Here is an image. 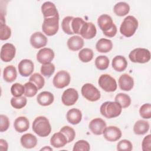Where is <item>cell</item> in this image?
<instances>
[{"mask_svg": "<svg viewBox=\"0 0 151 151\" xmlns=\"http://www.w3.org/2000/svg\"><path fill=\"white\" fill-rule=\"evenodd\" d=\"M104 137L109 142H116L122 137L120 129L113 126L106 127L103 133Z\"/></svg>", "mask_w": 151, "mask_h": 151, "instance_id": "12", "label": "cell"}, {"mask_svg": "<svg viewBox=\"0 0 151 151\" xmlns=\"http://www.w3.org/2000/svg\"><path fill=\"white\" fill-rule=\"evenodd\" d=\"M11 93L14 97L22 96L25 93L24 86L20 83H14L11 87Z\"/></svg>", "mask_w": 151, "mask_h": 151, "instance_id": "41", "label": "cell"}, {"mask_svg": "<svg viewBox=\"0 0 151 151\" xmlns=\"http://www.w3.org/2000/svg\"><path fill=\"white\" fill-rule=\"evenodd\" d=\"M54 100V95L49 91H44L39 93L37 97L38 103L42 106H47L51 104Z\"/></svg>", "mask_w": 151, "mask_h": 151, "instance_id": "21", "label": "cell"}, {"mask_svg": "<svg viewBox=\"0 0 151 151\" xmlns=\"http://www.w3.org/2000/svg\"><path fill=\"white\" fill-rule=\"evenodd\" d=\"M115 101L117 102L122 108H127L131 104L130 96L125 93H118L115 97Z\"/></svg>", "mask_w": 151, "mask_h": 151, "instance_id": "31", "label": "cell"}, {"mask_svg": "<svg viewBox=\"0 0 151 151\" xmlns=\"http://www.w3.org/2000/svg\"><path fill=\"white\" fill-rule=\"evenodd\" d=\"M85 22L80 17H73L71 21V29L74 34H80L81 28Z\"/></svg>", "mask_w": 151, "mask_h": 151, "instance_id": "38", "label": "cell"}, {"mask_svg": "<svg viewBox=\"0 0 151 151\" xmlns=\"http://www.w3.org/2000/svg\"><path fill=\"white\" fill-rule=\"evenodd\" d=\"M119 86L124 91H130L134 86L133 78L127 74H122L119 78Z\"/></svg>", "mask_w": 151, "mask_h": 151, "instance_id": "19", "label": "cell"}, {"mask_svg": "<svg viewBox=\"0 0 151 151\" xmlns=\"http://www.w3.org/2000/svg\"><path fill=\"white\" fill-rule=\"evenodd\" d=\"M52 150V149L51 148L49 147H45L42 148V149H41V150Z\"/></svg>", "mask_w": 151, "mask_h": 151, "instance_id": "49", "label": "cell"}, {"mask_svg": "<svg viewBox=\"0 0 151 151\" xmlns=\"http://www.w3.org/2000/svg\"><path fill=\"white\" fill-rule=\"evenodd\" d=\"M14 127L18 132L22 133L26 132L29 127V120L26 117L19 116L15 120Z\"/></svg>", "mask_w": 151, "mask_h": 151, "instance_id": "24", "label": "cell"}, {"mask_svg": "<svg viewBox=\"0 0 151 151\" xmlns=\"http://www.w3.org/2000/svg\"><path fill=\"white\" fill-rule=\"evenodd\" d=\"M70 80L71 77L70 74L65 70H61L57 72L54 76L52 83L56 88H63L70 84Z\"/></svg>", "mask_w": 151, "mask_h": 151, "instance_id": "9", "label": "cell"}, {"mask_svg": "<svg viewBox=\"0 0 151 151\" xmlns=\"http://www.w3.org/2000/svg\"><path fill=\"white\" fill-rule=\"evenodd\" d=\"M97 24L103 34L108 37H113L117 33V27L111 17L107 14H102L98 18Z\"/></svg>", "mask_w": 151, "mask_h": 151, "instance_id": "1", "label": "cell"}, {"mask_svg": "<svg viewBox=\"0 0 151 151\" xmlns=\"http://www.w3.org/2000/svg\"><path fill=\"white\" fill-rule=\"evenodd\" d=\"M24 87H25L24 94L26 97H32L34 96L37 94L38 90L37 87L34 84H33L30 81L24 84Z\"/></svg>", "mask_w": 151, "mask_h": 151, "instance_id": "40", "label": "cell"}, {"mask_svg": "<svg viewBox=\"0 0 151 151\" xmlns=\"http://www.w3.org/2000/svg\"><path fill=\"white\" fill-rule=\"evenodd\" d=\"M66 118L70 123L74 125L77 124L81 122L82 119L81 111L78 109H71L67 111Z\"/></svg>", "mask_w": 151, "mask_h": 151, "instance_id": "22", "label": "cell"}, {"mask_svg": "<svg viewBox=\"0 0 151 151\" xmlns=\"http://www.w3.org/2000/svg\"><path fill=\"white\" fill-rule=\"evenodd\" d=\"M78 99V93L77 91L73 88H69L65 90L61 97L62 103L67 106H70L74 104Z\"/></svg>", "mask_w": 151, "mask_h": 151, "instance_id": "10", "label": "cell"}, {"mask_svg": "<svg viewBox=\"0 0 151 151\" xmlns=\"http://www.w3.org/2000/svg\"><path fill=\"white\" fill-rule=\"evenodd\" d=\"M90 149V144L86 140H80L76 142L74 145L73 150V151H88Z\"/></svg>", "mask_w": 151, "mask_h": 151, "instance_id": "42", "label": "cell"}, {"mask_svg": "<svg viewBox=\"0 0 151 151\" xmlns=\"http://www.w3.org/2000/svg\"><path fill=\"white\" fill-rule=\"evenodd\" d=\"M137 27V19L132 15H128L123 19L120 27V32L124 36L130 37L134 35Z\"/></svg>", "mask_w": 151, "mask_h": 151, "instance_id": "4", "label": "cell"}, {"mask_svg": "<svg viewBox=\"0 0 151 151\" xmlns=\"http://www.w3.org/2000/svg\"><path fill=\"white\" fill-rule=\"evenodd\" d=\"M41 73L42 76L49 78L50 77L55 71V66L51 63H47L42 64L41 67Z\"/></svg>", "mask_w": 151, "mask_h": 151, "instance_id": "39", "label": "cell"}, {"mask_svg": "<svg viewBox=\"0 0 151 151\" xmlns=\"http://www.w3.org/2000/svg\"><path fill=\"white\" fill-rule=\"evenodd\" d=\"M67 143V138L61 132L54 133L50 139V144L55 148L64 147Z\"/></svg>", "mask_w": 151, "mask_h": 151, "instance_id": "23", "label": "cell"}, {"mask_svg": "<svg viewBox=\"0 0 151 151\" xmlns=\"http://www.w3.org/2000/svg\"><path fill=\"white\" fill-rule=\"evenodd\" d=\"M17 70L14 65H8L4 68L3 71V78L5 81L11 83L17 78Z\"/></svg>", "mask_w": 151, "mask_h": 151, "instance_id": "29", "label": "cell"}, {"mask_svg": "<svg viewBox=\"0 0 151 151\" xmlns=\"http://www.w3.org/2000/svg\"><path fill=\"white\" fill-rule=\"evenodd\" d=\"M0 120V132H3L7 130L9 126V120L8 117L5 115L1 114Z\"/></svg>", "mask_w": 151, "mask_h": 151, "instance_id": "46", "label": "cell"}, {"mask_svg": "<svg viewBox=\"0 0 151 151\" xmlns=\"http://www.w3.org/2000/svg\"><path fill=\"white\" fill-rule=\"evenodd\" d=\"M96 50L99 52L106 53L111 51L113 48V43L110 40L101 38L97 41L96 44Z\"/></svg>", "mask_w": 151, "mask_h": 151, "instance_id": "27", "label": "cell"}, {"mask_svg": "<svg viewBox=\"0 0 151 151\" xmlns=\"http://www.w3.org/2000/svg\"><path fill=\"white\" fill-rule=\"evenodd\" d=\"M29 81L34 84L38 90L42 88L45 84L44 78L38 73H35L32 74L29 78Z\"/></svg>", "mask_w": 151, "mask_h": 151, "instance_id": "35", "label": "cell"}, {"mask_svg": "<svg viewBox=\"0 0 151 151\" xmlns=\"http://www.w3.org/2000/svg\"><path fill=\"white\" fill-rule=\"evenodd\" d=\"M54 58V52L52 49L49 48H43L37 54V60L42 64L51 63Z\"/></svg>", "mask_w": 151, "mask_h": 151, "instance_id": "13", "label": "cell"}, {"mask_svg": "<svg viewBox=\"0 0 151 151\" xmlns=\"http://www.w3.org/2000/svg\"><path fill=\"white\" fill-rule=\"evenodd\" d=\"M94 53L91 49L85 48L80 50L78 52V58L83 63H88L93 58Z\"/></svg>", "mask_w": 151, "mask_h": 151, "instance_id": "32", "label": "cell"}, {"mask_svg": "<svg viewBox=\"0 0 151 151\" xmlns=\"http://www.w3.org/2000/svg\"><path fill=\"white\" fill-rule=\"evenodd\" d=\"M67 138V142L70 143L76 137V132L71 127L68 126H63L61 129L60 131Z\"/></svg>", "mask_w": 151, "mask_h": 151, "instance_id": "37", "label": "cell"}, {"mask_svg": "<svg viewBox=\"0 0 151 151\" xmlns=\"http://www.w3.org/2000/svg\"><path fill=\"white\" fill-rule=\"evenodd\" d=\"M30 43L35 48H41L47 44V38L41 32L33 33L30 37Z\"/></svg>", "mask_w": 151, "mask_h": 151, "instance_id": "17", "label": "cell"}, {"mask_svg": "<svg viewBox=\"0 0 151 151\" xmlns=\"http://www.w3.org/2000/svg\"><path fill=\"white\" fill-rule=\"evenodd\" d=\"M32 130L40 137L48 136L51 132V126L48 119L44 116L37 117L32 123Z\"/></svg>", "mask_w": 151, "mask_h": 151, "instance_id": "2", "label": "cell"}, {"mask_svg": "<svg viewBox=\"0 0 151 151\" xmlns=\"http://www.w3.org/2000/svg\"><path fill=\"white\" fill-rule=\"evenodd\" d=\"M19 73L22 77H28L34 71V63L31 60H22L18 64Z\"/></svg>", "mask_w": 151, "mask_h": 151, "instance_id": "16", "label": "cell"}, {"mask_svg": "<svg viewBox=\"0 0 151 151\" xmlns=\"http://www.w3.org/2000/svg\"><path fill=\"white\" fill-rule=\"evenodd\" d=\"M97 33V29L95 25L91 22H86L83 25L80 34L81 36L87 40L94 38Z\"/></svg>", "mask_w": 151, "mask_h": 151, "instance_id": "15", "label": "cell"}, {"mask_svg": "<svg viewBox=\"0 0 151 151\" xmlns=\"http://www.w3.org/2000/svg\"><path fill=\"white\" fill-rule=\"evenodd\" d=\"M133 149V145L130 141L123 139L119 142L117 145V150L119 151H131Z\"/></svg>", "mask_w": 151, "mask_h": 151, "instance_id": "44", "label": "cell"}, {"mask_svg": "<svg viewBox=\"0 0 151 151\" xmlns=\"http://www.w3.org/2000/svg\"><path fill=\"white\" fill-rule=\"evenodd\" d=\"M81 94L90 101H96L100 99V91L92 84L86 83L81 87Z\"/></svg>", "mask_w": 151, "mask_h": 151, "instance_id": "7", "label": "cell"}, {"mask_svg": "<svg viewBox=\"0 0 151 151\" xmlns=\"http://www.w3.org/2000/svg\"><path fill=\"white\" fill-rule=\"evenodd\" d=\"M113 11L116 15L123 17L129 12L130 6L129 4L125 2H119L114 5Z\"/></svg>", "mask_w": 151, "mask_h": 151, "instance_id": "30", "label": "cell"}, {"mask_svg": "<svg viewBox=\"0 0 151 151\" xmlns=\"http://www.w3.org/2000/svg\"><path fill=\"white\" fill-rule=\"evenodd\" d=\"M122 110V107L116 101H106L101 104L100 108V113L107 119L119 116L121 114Z\"/></svg>", "mask_w": 151, "mask_h": 151, "instance_id": "3", "label": "cell"}, {"mask_svg": "<svg viewBox=\"0 0 151 151\" xmlns=\"http://www.w3.org/2000/svg\"><path fill=\"white\" fill-rule=\"evenodd\" d=\"M95 65L100 70L107 69L109 65V59L106 55H99L95 60Z\"/></svg>", "mask_w": 151, "mask_h": 151, "instance_id": "33", "label": "cell"}, {"mask_svg": "<svg viewBox=\"0 0 151 151\" xmlns=\"http://www.w3.org/2000/svg\"><path fill=\"white\" fill-rule=\"evenodd\" d=\"M11 35V29L10 27L5 24H1L0 25V39L1 40H6Z\"/></svg>", "mask_w": 151, "mask_h": 151, "instance_id": "45", "label": "cell"}, {"mask_svg": "<svg viewBox=\"0 0 151 151\" xmlns=\"http://www.w3.org/2000/svg\"><path fill=\"white\" fill-rule=\"evenodd\" d=\"M73 18V17L71 16L65 17L64 18L61 22V27L63 31L68 35L74 34L71 29V21Z\"/></svg>", "mask_w": 151, "mask_h": 151, "instance_id": "36", "label": "cell"}, {"mask_svg": "<svg viewBox=\"0 0 151 151\" xmlns=\"http://www.w3.org/2000/svg\"><path fill=\"white\" fill-rule=\"evenodd\" d=\"M27 100L24 96L13 97L11 99V106L16 109H21L27 104Z\"/></svg>", "mask_w": 151, "mask_h": 151, "instance_id": "34", "label": "cell"}, {"mask_svg": "<svg viewBox=\"0 0 151 151\" xmlns=\"http://www.w3.org/2000/svg\"><path fill=\"white\" fill-rule=\"evenodd\" d=\"M21 143L26 149H32L37 145V139L31 133H26L21 136Z\"/></svg>", "mask_w": 151, "mask_h": 151, "instance_id": "25", "label": "cell"}, {"mask_svg": "<svg viewBox=\"0 0 151 151\" xmlns=\"http://www.w3.org/2000/svg\"><path fill=\"white\" fill-rule=\"evenodd\" d=\"M129 58L133 63H145L150 60V52L147 49L137 48L129 53Z\"/></svg>", "mask_w": 151, "mask_h": 151, "instance_id": "6", "label": "cell"}, {"mask_svg": "<svg viewBox=\"0 0 151 151\" xmlns=\"http://www.w3.org/2000/svg\"><path fill=\"white\" fill-rule=\"evenodd\" d=\"M140 116L143 118L149 119L151 117V105L150 103L143 104L139 109Z\"/></svg>", "mask_w": 151, "mask_h": 151, "instance_id": "43", "label": "cell"}, {"mask_svg": "<svg viewBox=\"0 0 151 151\" xmlns=\"http://www.w3.org/2000/svg\"><path fill=\"white\" fill-rule=\"evenodd\" d=\"M67 44L69 50L73 51H78L84 45V40L78 35H74L68 38Z\"/></svg>", "mask_w": 151, "mask_h": 151, "instance_id": "20", "label": "cell"}, {"mask_svg": "<svg viewBox=\"0 0 151 151\" xmlns=\"http://www.w3.org/2000/svg\"><path fill=\"white\" fill-rule=\"evenodd\" d=\"M16 49L15 46L11 43L4 44L1 49V59L4 62L11 61L15 55Z\"/></svg>", "mask_w": 151, "mask_h": 151, "instance_id": "11", "label": "cell"}, {"mask_svg": "<svg viewBox=\"0 0 151 151\" xmlns=\"http://www.w3.org/2000/svg\"><path fill=\"white\" fill-rule=\"evenodd\" d=\"M88 127L93 134L101 135L106 127V123L105 121L101 118H95L91 120Z\"/></svg>", "mask_w": 151, "mask_h": 151, "instance_id": "14", "label": "cell"}, {"mask_svg": "<svg viewBox=\"0 0 151 151\" xmlns=\"http://www.w3.org/2000/svg\"><path fill=\"white\" fill-rule=\"evenodd\" d=\"M127 66V61L126 58L122 55H117L112 60V67L113 69L117 71L121 72L124 71Z\"/></svg>", "mask_w": 151, "mask_h": 151, "instance_id": "26", "label": "cell"}, {"mask_svg": "<svg viewBox=\"0 0 151 151\" xmlns=\"http://www.w3.org/2000/svg\"><path fill=\"white\" fill-rule=\"evenodd\" d=\"M149 127L150 125L148 122L144 120H139L133 126V132L136 134L143 135L148 132Z\"/></svg>", "mask_w": 151, "mask_h": 151, "instance_id": "28", "label": "cell"}, {"mask_svg": "<svg viewBox=\"0 0 151 151\" xmlns=\"http://www.w3.org/2000/svg\"><path fill=\"white\" fill-rule=\"evenodd\" d=\"M0 146H1V148H0L1 150L6 151L8 150V143L4 139H0Z\"/></svg>", "mask_w": 151, "mask_h": 151, "instance_id": "48", "label": "cell"}, {"mask_svg": "<svg viewBox=\"0 0 151 151\" xmlns=\"http://www.w3.org/2000/svg\"><path fill=\"white\" fill-rule=\"evenodd\" d=\"M59 28V15L50 18H44L42 30L48 36H52L56 34Z\"/></svg>", "mask_w": 151, "mask_h": 151, "instance_id": "5", "label": "cell"}, {"mask_svg": "<svg viewBox=\"0 0 151 151\" xmlns=\"http://www.w3.org/2000/svg\"><path fill=\"white\" fill-rule=\"evenodd\" d=\"M98 83L99 86L106 92H113L117 87L116 80L107 74L101 75L99 78Z\"/></svg>", "mask_w": 151, "mask_h": 151, "instance_id": "8", "label": "cell"}, {"mask_svg": "<svg viewBox=\"0 0 151 151\" xmlns=\"http://www.w3.org/2000/svg\"><path fill=\"white\" fill-rule=\"evenodd\" d=\"M41 12L44 18H50L56 15H58L57 8L54 3L47 1L41 5Z\"/></svg>", "mask_w": 151, "mask_h": 151, "instance_id": "18", "label": "cell"}, {"mask_svg": "<svg viewBox=\"0 0 151 151\" xmlns=\"http://www.w3.org/2000/svg\"><path fill=\"white\" fill-rule=\"evenodd\" d=\"M142 148L143 151L151 150V139L150 134L145 136L142 143Z\"/></svg>", "mask_w": 151, "mask_h": 151, "instance_id": "47", "label": "cell"}]
</instances>
